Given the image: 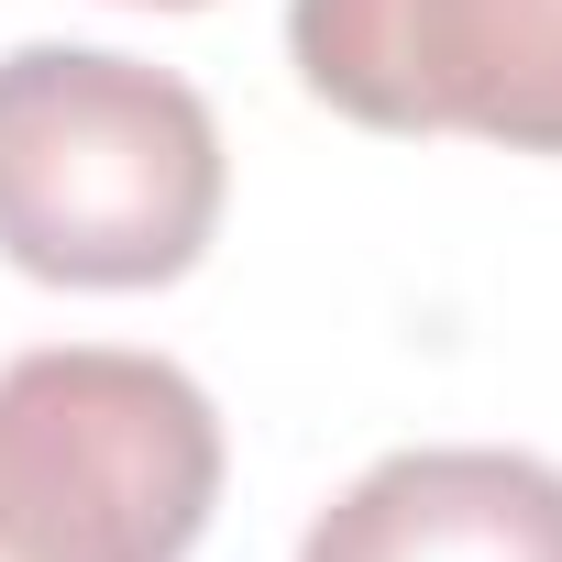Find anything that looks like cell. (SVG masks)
<instances>
[{"label": "cell", "instance_id": "obj_1", "mask_svg": "<svg viewBox=\"0 0 562 562\" xmlns=\"http://www.w3.org/2000/svg\"><path fill=\"white\" fill-rule=\"evenodd\" d=\"M221 122L188 78L111 45L0 56V265L34 288H177L221 232Z\"/></svg>", "mask_w": 562, "mask_h": 562}, {"label": "cell", "instance_id": "obj_2", "mask_svg": "<svg viewBox=\"0 0 562 562\" xmlns=\"http://www.w3.org/2000/svg\"><path fill=\"white\" fill-rule=\"evenodd\" d=\"M221 507V408L188 364L45 342L0 364V562H188Z\"/></svg>", "mask_w": 562, "mask_h": 562}, {"label": "cell", "instance_id": "obj_3", "mask_svg": "<svg viewBox=\"0 0 562 562\" xmlns=\"http://www.w3.org/2000/svg\"><path fill=\"white\" fill-rule=\"evenodd\" d=\"M288 56L364 133L562 155V0H288Z\"/></svg>", "mask_w": 562, "mask_h": 562}, {"label": "cell", "instance_id": "obj_4", "mask_svg": "<svg viewBox=\"0 0 562 562\" xmlns=\"http://www.w3.org/2000/svg\"><path fill=\"white\" fill-rule=\"evenodd\" d=\"M299 562H562V463L496 441L386 452L310 518Z\"/></svg>", "mask_w": 562, "mask_h": 562}, {"label": "cell", "instance_id": "obj_5", "mask_svg": "<svg viewBox=\"0 0 562 562\" xmlns=\"http://www.w3.org/2000/svg\"><path fill=\"white\" fill-rule=\"evenodd\" d=\"M133 12H199V0H133Z\"/></svg>", "mask_w": 562, "mask_h": 562}]
</instances>
